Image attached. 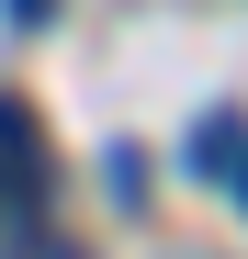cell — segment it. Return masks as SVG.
I'll return each mask as SVG.
<instances>
[{
    "instance_id": "cell-1",
    "label": "cell",
    "mask_w": 248,
    "mask_h": 259,
    "mask_svg": "<svg viewBox=\"0 0 248 259\" xmlns=\"http://www.w3.org/2000/svg\"><path fill=\"white\" fill-rule=\"evenodd\" d=\"M237 169H248V113L215 102V113L192 124V181H237Z\"/></svg>"
},
{
    "instance_id": "cell-2",
    "label": "cell",
    "mask_w": 248,
    "mask_h": 259,
    "mask_svg": "<svg viewBox=\"0 0 248 259\" xmlns=\"http://www.w3.org/2000/svg\"><path fill=\"white\" fill-rule=\"evenodd\" d=\"M0 12H12L23 34H46V23H57V0H0Z\"/></svg>"
},
{
    "instance_id": "cell-3",
    "label": "cell",
    "mask_w": 248,
    "mask_h": 259,
    "mask_svg": "<svg viewBox=\"0 0 248 259\" xmlns=\"http://www.w3.org/2000/svg\"><path fill=\"white\" fill-rule=\"evenodd\" d=\"M237 192H248V169H237Z\"/></svg>"
}]
</instances>
